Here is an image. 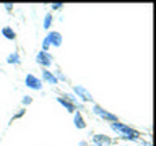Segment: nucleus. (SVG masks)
<instances>
[{
  "label": "nucleus",
  "instance_id": "obj_12",
  "mask_svg": "<svg viewBox=\"0 0 156 146\" xmlns=\"http://www.w3.org/2000/svg\"><path fill=\"white\" fill-rule=\"evenodd\" d=\"M49 24H51V15H47V16H46V21H44V28H49Z\"/></svg>",
  "mask_w": 156,
  "mask_h": 146
},
{
  "label": "nucleus",
  "instance_id": "obj_3",
  "mask_svg": "<svg viewBox=\"0 0 156 146\" xmlns=\"http://www.w3.org/2000/svg\"><path fill=\"white\" fill-rule=\"evenodd\" d=\"M26 85L29 88H33V89H41V81H39L34 75H28L26 76Z\"/></svg>",
  "mask_w": 156,
  "mask_h": 146
},
{
  "label": "nucleus",
  "instance_id": "obj_11",
  "mask_svg": "<svg viewBox=\"0 0 156 146\" xmlns=\"http://www.w3.org/2000/svg\"><path fill=\"white\" fill-rule=\"evenodd\" d=\"M20 60H18V55L16 54H12V55L8 57V63H18Z\"/></svg>",
  "mask_w": 156,
  "mask_h": 146
},
{
  "label": "nucleus",
  "instance_id": "obj_7",
  "mask_svg": "<svg viewBox=\"0 0 156 146\" xmlns=\"http://www.w3.org/2000/svg\"><path fill=\"white\" fill-rule=\"evenodd\" d=\"M2 33H3V36L7 37V39H15V37H16V34L13 33V29H12V28H8V26H7V28H3V29H2Z\"/></svg>",
  "mask_w": 156,
  "mask_h": 146
},
{
  "label": "nucleus",
  "instance_id": "obj_9",
  "mask_svg": "<svg viewBox=\"0 0 156 146\" xmlns=\"http://www.w3.org/2000/svg\"><path fill=\"white\" fill-rule=\"evenodd\" d=\"M42 76H44V80L49 81V83H57V78L54 76V75H51L49 71H44V73H42Z\"/></svg>",
  "mask_w": 156,
  "mask_h": 146
},
{
  "label": "nucleus",
  "instance_id": "obj_2",
  "mask_svg": "<svg viewBox=\"0 0 156 146\" xmlns=\"http://www.w3.org/2000/svg\"><path fill=\"white\" fill-rule=\"evenodd\" d=\"M37 62L41 63V65H44V67H49L52 63V57L49 55L47 52H39V55H37Z\"/></svg>",
  "mask_w": 156,
  "mask_h": 146
},
{
  "label": "nucleus",
  "instance_id": "obj_5",
  "mask_svg": "<svg viewBox=\"0 0 156 146\" xmlns=\"http://www.w3.org/2000/svg\"><path fill=\"white\" fill-rule=\"evenodd\" d=\"M94 110H96V114H99L101 117H104V119H107V120H112V122H117V117L115 115H112V114H109V112H104L101 109V107H94Z\"/></svg>",
  "mask_w": 156,
  "mask_h": 146
},
{
  "label": "nucleus",
  "instance_id": "obj_4",
  "mask_svg": "<svg viewBox=\"0 0 156 146\" xmlns=\"http://www.w3.org/2000/svg\"><path fill=\"white\" fill-rule=\"evenodd\" d=\"M47 41H49V44H52V46H55V47H58L62 44V36L58 33H51L49 34V37H47Z\"/></svg>",
  "mask_w": 156,
  "mask_h": 146
},
{
  "label": "nucleus",
  "instance_id": "obj_13",
  "mask_svg": "<svg viewBox=\"0 0 156 146\" xmlns=\"http://www.w3.org/2000/svg\"><path fill=\"white\" fill-rule=\"evenodd\" d=\"M60 7H62V3H54V5H52V8H54V10H58Z\"/></svg>",
  "mask_w": 156,
  "mask_h": 146
},
{
  "label": "nucleus",
  "instance_id": "obj_6",
  "mask_svg": "<svg viewBox=\"0 0 156 146\" xmlns=\"http://www.w3.org/2000/svg\"><path fill=\"white\" fill-rule=\"evenodd\" d=\"M75 125L78 127V128H85V127H86V123H85V120H83V117H81L80 112L75 114Z\"/></svg>",
  "mask_w": 156,
  "mask_h": 146
},
{
  "label": "nucleus",
  "instance_id": "obj_1",
  "mask_svg": "<svg viewBox=\"0 0 156 146\" xmlns=\"http://www.w3.org/2000/svg\"><path fill=\"white\" fill-rule=\"evenodd\" d=\"M112 128L119 130V131H122V133H125V135H129V138H136V136H138V133H136L135 130H132V128H129V127H125L122 123H117V122L112 123Z\"/></svg>",
  "mask_w": 156,
  "mask_h": 146
},
{
  "label": "nucleus",
  "instance_id": "obj_8",
  "mask_svg": "<svg viewBox=\"0 0 156 146\" xmlns=\"http://www.w3.org/2000/svg\"><path fill=\"white\" fill-rule=\"evenodd\" d=\"M75 91H76L78 94H80V96H81V97H83V99H85V101H90V99H91V96L88 94V92H86L85 89H83V88H78V86H76V88H75Z\"/></svg>",
  "mask_w": 156,
  "mask_h": 146
},
{
  "label": "nucleus",
  "instance_id": "obj_10",
  "mask_svg": "<svg viewBox=\"0 0 156 146\" xmlns=\"http://www.w3.org/2000/svg\"><path fill=\"white\" fill-rule=\"evenodd\" d=\"M58 102H60V104H62V106H65V107H67V109H68V112H73V110H75V107H73V104H70V102H68V101H63V99H58Z\"/></svg>",
  "mask_w": 156,
  "mask_h": 146
}]
</instances>
